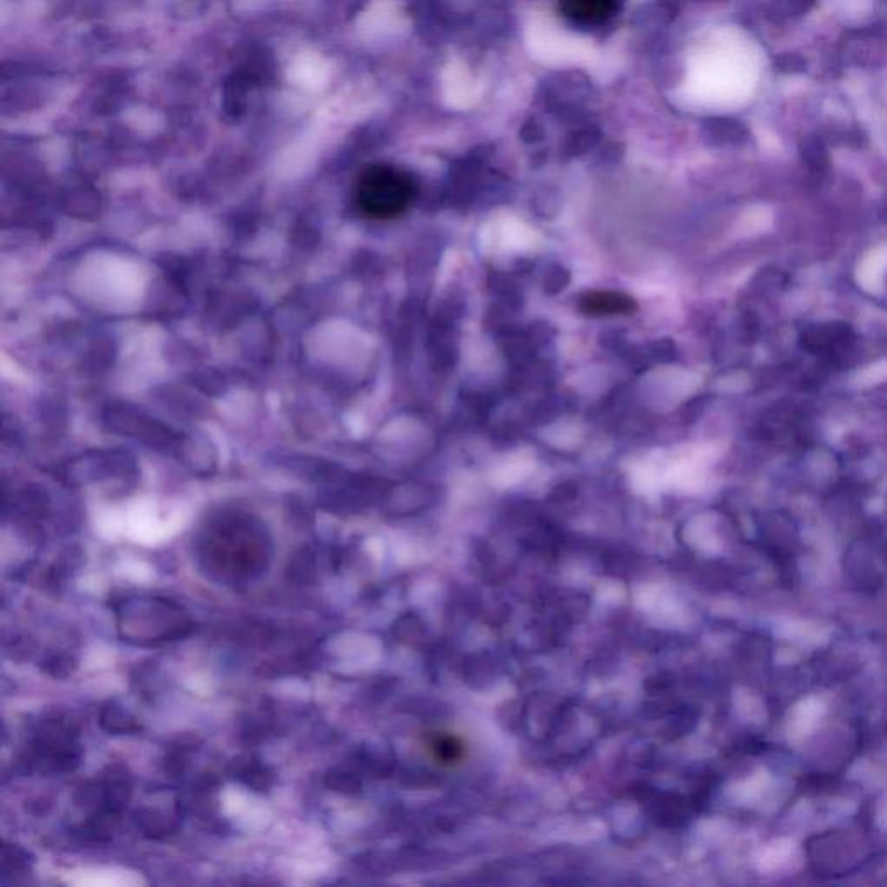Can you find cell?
Listing matches in <instances>:
<instances>
[{
    "mask_svg": "<svg viewBox=\"0 0 887 887\" xmlns=\"http://www.w3.org/2000/svg\"><path fill=\"white\" fill-rule=\"evenodd\" d=\"M201 560L215 576L245 581L260 576L271 560V539L259 520L222 513L201 539Z\"/></svg>",
    "mask_w": 887,
    "mask_h": 887,
    "instance_id": "1",
    "label": "cell"
},
{
    "mask_svg": "<svg viewBox=\"0 0 887 887\" xmlns=\"http://www.w3.org/2000/svg\"><path fill=\"white\" fill-rule=\"evenodd\" d=\"M416 182L406 170L376 163L359 174L354 203L359 214L373 221H392L406 214L416 198Z\"/></svg>",
    "mask_w": 887,
    "mask_h": 887,
    "instance_id": "2",
    "label": "cell"
},
{
    "mask_svg": "<svg viewBox=\"0 0 887 887\" xmlns=\"http://www.w3.org/2000/svg\"><path fill=\"white\" fill-rule=\"evenodd\" d=\"M82 758L77 730L63 721H44L28 745L26 763L46 766L51 771L68 773L77 770Z\"/></svg>",
    "mask_w": 887,
    "mask_h": 887,
    "instance_id": "3",
    "label": "cell"
},
{
    "mask_svg": "<svg viewBox=\"0 0 887 887\" xmlns=\"http://www.w3.org/2000/svg\"><path fill=\"white\" fill-rule=\"evenodd\" d=\"M621 0H558L565 20L581 28H596L616 16Z\"/></svg>",
    "mask_w": 887,
    "mask_h": 887,
    "instance_id": "4",
    "label": "cell"
},
{
    "mask_svg": "<svg viewBox=\"0 0 887 887\" xmlns=\"http://www.w3.org/2000/svg\"><path fill=\"white\" fill-rule=\"evenodd\" d=\"M227 771L234 780L247 785L248 789L255 790V792H267L276 782L274 771L262 763L255 754H248V752L233 759V763L229 764Z\"/></svg>",
    "mask_w": 887,
    "mask_h": 887,
    "instance_id": "5",
    "label": "cell"
},
{
    "mask_svg": "<svg viewBox=\"0 0 887 887\" xmlns=\"http://www.w3.org/2000/svg\"><path fill=\"white\" fill-rule=\"evenodd\" d=\"M579 309L588 316H617L631 314L636 309V302L624 293L590 292L579 300Z\"/></svg>",
    "mask_w": 887,
    "mask_h": 887,
    "instance_id": "6",
    "label": "cell"
},
{
    "mask_svg": "<svg viewBox=\"0 0 887 887\" xmlns=\"http://www.w3.org/2000/svg\"><path fill=\"white\" fill-rule=\"evenodd\" d=\"M853 340L851 330L846 324H827V326H815L806 330L803 337V344L806 349L815 352V354H823V352H836L839 349H846Z\"/></svg>",
    "mask_w": 887,
    "mask_h": 887,
    "instance_id": "7",
    "label": "cell"
},
{
    "mask_svg": "<svg viewBox=\"0 0 887 887\" xmlns=\"http://www.w3.org/2000/svg\"><path fill=\"white\" fill-rule=\"evenodd\" d=\"M99 725L104 732L117 735V737L118 735H137V733L143 732V726L137 721L136 716H132L127 709L118 706L115 702H108L101 707Z\"/></svg>",
    "mask_w": 887,
    "mask_h": 887,
    "instance_id": "8",
    "label": "cell"
},
{
    "mask_svg": "<svg viewBox=\"0 0 887 887\" xmlns=\"http://www.w3.org/2000/svg\"><path fill=\"white\" fill-rule=\"evenodd\" d=\"M286 577L293 584H314L318 579V560L316 553L311 548H302L295 553V557L290 560L288 569H286Z\"/></svg>",
    "mask_w": 887,
    "mask_h": 887,
    "instance_id": "9",
    "label": "cell"
},
{
    "mask_svg": "<svg viewBox=\"0 0 887 887\" xmlns=\"http://www.w3.org/2000/svg\"><path fill=\"white\" fill-rule=\"evenodd\" d=\"M139 829L151 839H162L177 829V815L169 816L158 810H139L136 813Z\"/></svg>",
    "mask_w": 887,
    "mask_h": 887,
    "instance_id": "10",
    "label": "cell"
},
{
    "mask_svg": "<svg viewBox=\"0 0 887 887\" xmlns=\"http://www.w3.org/2000/svg\"><path fill=\"white\" fill-rule=\"evenodd\" d=\"M2 881L6 882L9 875L18 877V875L30 872L32 867L33 856L16 844H4L2 846Z\"/></svg>",
    "mask_w": 887,
    "mask_h": 887,
    "instance_id": "11",
    "label": "cell"
},
{
    "mask_svg": "<svg viewBox=\"0 0 887 887\" xmlns=\"http://www.w3.org/2000/svg\"><path fill=\"white\" fill-rule=\"evenodd\" d=\"M40 669L54 680H65L77 671V659L70 654H49L40 661Z\"/></svg>",
    "mask_w": 887,
    "mask_h": 887,
    "instance_id": "12",
    "label": "cell"
},
{
    "mask_svg": "<svg viewBox=\"0 0 887 887\" xmlns=\"http://www.w3.org/2000/svg\"><path fill=\"white\" fill-rule=\"evenodd\" d=\"M324 785L330 790L340 792V794H356L357 790H359L357 778L352 773H347L344 770H331L324 777Z\"/></svg>",
    "mask_w": 887,
    "mask_h": 887,
    "instance_id": "13",
    "label": "cell"
},
{
    "mask_svg": "<svg viewBox=\"0 0 887 887\" xmlns=\"http://www.w3.org/2000/svg\"><path fill=\"white\" fill-rule=\"evenodd\" d=\"M186 751H188V747L184 744H179L165 756V759H163V771L167 775L177 778L182 777L186 773V768H188V754H186Z\"/></svg>",
    "mask_w": 887,
    "mask_h": 887,
    "instance_id": "14",
    "label": "cell"
},
{
    "mask_svg": "<svg viewBox=\"0 0 887 887\" xmlns=\"http://www.w3.org/2000/svg\"><path fill=\"white\" fill-rule=\"evenodd\" d=\"M804 158H806V162L810 163L813 169H823L825 165H827V153H825V148H823V144L820 141H816V139H811L804 146Z\"/></svg>",
    "mask_w": 887,
    "mask_h": 887,
    "instance_id": "15",
    "label": "cell"
}]
</instances>
